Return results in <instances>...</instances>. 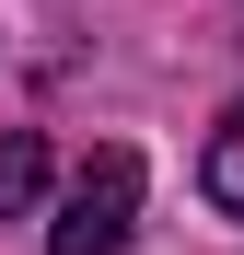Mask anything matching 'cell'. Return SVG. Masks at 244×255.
Returning <instances> with one entry per match:
<instances>
[{"instance_id":"1","label":"cell","mask_w":244,"mask_h":255,"mask_svg":"<svg viewBox=\"0 0 244 255\" xmlns=\"http://www.w3.org/2000/svg\"><path fill=\"white\" fill-rule=\"evenodd\" d=\"M128 232H140V151H93L70 174V197H58V221H47V255H128Z\"/></svg>"},{"instance_id":"3","label":"cell","mask_w":244,"mask_h":255,"mask_svg":"<svg viewBox=\"0 0 244 255\" xmlns=\"http://www.w3.org/2000/svg\"><path fill=\"white\" fill-rule=\"evenodd\" d=\"M198 186H210V209H233V221H244V105L210 128V162H198Z\"/></svg>"},{"instance_id":"2","label":"cell","mask_w":244,"mask_h":255,"mask_svg":"<svg viewBox=\"0 0 244 255\" xmlns=\"http://www.w3.org/2000/svg\"><path fill=\"white\" fill-rule=\"evenodd\" d=\"M35 197H47V139L12 128V139H0V221H23Z\"/></svg>"}]
</instances>
